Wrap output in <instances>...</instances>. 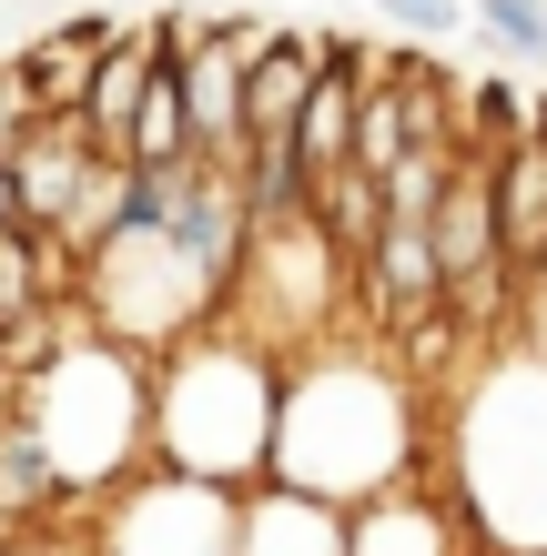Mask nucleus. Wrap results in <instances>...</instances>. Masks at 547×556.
Here are the masks:
<instances>
[{
	"instance_id": "dca6fc26",
	"label": "nucleus",
	"mask_w": 547,
	"mask_h": 556,
	"mask_svg": "<svg viewBox=\"0 0 547 556\" xmlns=\"http://www.w3.org/2000/svg\"><path fill=\"white\" fill-rule=\"evenodd\" d=\"M0 556H91V527L72 516V527H51V516H30V527L0 536Z\"/></svg>"
},
{
	"instance_id": "a211bd4d",
	"label": "nucleus",
	"mask_w": 547,
	"mask_h": 556,
	"mask_svg": "<svg viewBox=\"0 0 547 556\" xmlns=\"http://www.w3.org/2000/svg\"><path fill=\"white\" fill-rule=\"evenodd\" d=\"M385 21L406 30V41H436V30H457V0H375Z\"/></svg>"
},
{
	"instance_id": "2eb2a0df",
	"label": "nucleus",
	"mask_w": 547,
	"mask_h": 556,
	"mask_svg": "<svg viewBox=\"0 0 547 556\" xmlns=\"http://www.w3.org/2000/svg\"><path fill=\"white\" fill-rule=\"evenodd\" d=\"M476 30H487L507 61H537L547 51V0H476Z\"/></svg>"
},
{
	"instance_id": "9b49d317",
	"label": "nucleus",
	"mask_w": 547,
	"mask_h": 556,
	"mask_svg": "<svg viewBox=\"0 0 547 556\" xmlns=\"http://www.w3.org/2000/svg\"><path fill=\"white\" fill-rule=\"evenodd\" d=\"M487 203H497L507 274H537L547 264V142L537 132H518L507 152H487Z\"/></svg>"
},
{
	"instance_id": "f3484780",
	"label": "nucleus",
	"mask_w": 547,
	"mask_h": 556,
	"mask_svg": "<svg viewBox=\"0 0 547 556\" xmlns=\"http://www.w3.org/2000/svg\"><path fill=\"white\" fill-rule=\"evenodd\" d=\"M507 334L547 354V264H537V274H518V304H507Z\"/></svg>"
},
{
	"instance_id": "ddd939ff",
	"label": "nucleus",
	"mask_w": 547,
	"mask_h": 556,
	"mask_svg": "<svg viewBox=\"0 0 547 556\" xmlns=\"http://www.w3.org/2000/svg\"><path fill=\"white\" fill-rule=\"evenodd\" d=\"M142 72H152V41H142V30H112L102 61H91V81H82V102H72L82 142L102 152V162H122V132H133V102H142Z\"/></svg>"
},
{
	"instance_id": "0eeeda50",
	"label": "nucleus",
	"mask_w": 547,
	"mask_h": 556,
	"mask_svg": "<svg viewBox=\"0 0 547 556\" xmlns=\"http://www.w3.org/2000/svg\"><path fill=\"white\" fill-rule=\"evenodd\" d=\"M82 527H91V556H234V485L142 466L112 496H91Z\"/></svg>"
},
{
	"instance_id": "aec40b11",
	"label": "nucleus",
	"mask_w": 547,
	"mask_h": 556,
	"mask_svg": "<svg viewBox=\"0 0 547 556\" xmlns=\"http://www.w3.org/2000/svg\"><path fill=\"white\" fill-rule=\"evenodd\" d=\"M21 223V182H11V152H0V233Z\"/></svg>"
},
{
	"instance_id": "1a4fd4ad",
	"label": "nucleus",
	"mask_w": 547,
	"mask_h": 556,
	"mask_svg": "<svg viewBox=\"0 0 547 556\" xmlns=\"http://www.w3.org/2000/svg\"><path fill=\"white\" fill-rule=\"evenodd\" d=\"M345 556H487V536L467 527V506L446 485L406 476V485H375V496L345 506Z\"/></svg>"
},
{
	"instance_id": "6e6552de",
	"label": "nucleus",
	"mask_w": 547,
	"mask_h": 556,
	"mask_svg": "<svg viewBox=\"0 0 547 556\" xmlns=\"http://www.w3.org/2000/svg\"><path fill=\"white\" fill-rule=\"evenodd\" d=\"M253 41H264V21H192V41L173 51L192 152H213V162H244V61H253Z\"/></svg>"
},
{
	"instance_id": "f257e3e1",
	"label": "nucleus",
	"mask_w": 547,
	"mask_h": 556,
	"mask_svg": "<svg viewBox=\"0 0 547 556\" xmlns=\"http://www.w3.org/2000/svg\"><path fill=\"white\" fill-rule=\"evenodd\" d=\"M264 476L304 485L325 506H356L375 485L426 476V384H415V365L385 334H365V324L284 354Z\"/></svg>"
},
{
	"instance_id": "6ab92c4d",
	"label": "nucleus",
	"mask_w": 547,
	"mask_h": 556,
	"mask_svg": "<svg viewBox=\"0 0 547 556\" xmlns=\"http://www.w3.org/2000/svg\"><path fill=\"white\" fill-rule=\"evenodd\" d=\"M30 122H41V102H30V81H21V61H0V152H11Z\"/></svg>"
},
{
	"instance_id": "7ed1b4c3",
	"label": "nucleus",
	"mask_w": 547,
	"mask_h": 556,
	"mask_svg": "<svg viewBox=\"0 0 547 556\" xmlns=\"http://www.w3.org/2000/svg\"><path fill=\"white\" fill-rule=\"evenodd\" d=\"M21 425L51 455L61 506L82 516L91 496H112L122 476L152 466V354L72 324V344H51L41 365H21Z\"/></svg>"
},
{
	"instance_id": "412c9836",
	"label": "nucleus",
	"mask_w": 547,
	"mask_h": 556,
	"mask_svg": "<svg viewBox=\"0 0 547 556\" xmlns=\"http://www.w3.org/2000/svg\"><path fill=\"white\" fill-rule=\"evenodd\" d=\"M527 132H537V142H547V102H527Z\"/></svg>"
},
{
	"instance_id": "4468645a",
	"label": "nucleus",
	"mask_w": 547,
	"mask_h": 556,
	"mask_svg": "<svg viewBox=\"0 0 547 556\" xmlns=\"http://www.w3.org/2000/svg\"><path fill=\"white\" fill-rule=\"evenodd\" d=\"M102 41H112V21H102V11H72L61 30H41V41L21 51L30 102H41V112H72V102H82V81H91V61H102Z\"/></svg>"
},
{
	"instance_id": "20e7f679",
	"label": "nucleus",
	"mask_w": 547,
	"mask_h": 556,
	"mask_svg": "<svg viewBox=\"0 0 547 556\" xmlns=\"http://www.w3.org/2000/svg\"><path fill=\"white\" fill-rule=\"evenodd\" d=\"M457 506L487 556H547V354L497 334V354L457 395Z\"/></svg>"
},
{
	"instance_id": "f8f14e48",
	"label": "nucleus",
	"mask_w": 547,
	"mask_h": 556,
	"mask_svg": "<svg viewBox=\"0 0 547 556\" xmlns=\"http://www.w3.org/2000/svg\"><path fill=\"white\" fill-rule=\"evenodd\" d=\"M314 61H325V41H295V30H264L244 61V142L264 132H295L304 91H314Z\"/></svg>"
},
{
	"instance_id": "9d476101",
	"label": "nucleus",
	"mask_w": 547,
	"mask_h": 556,
	"mask_svg": "<svg viewBox=\"0 0 547 556\" xmlns=\"http://www.w3.org/2000/svg\"><path fill=\"white\" fill-rule=\"evenodd\" d=\"M234 556H345V506L284 476H253L234 485Z\"/></svg>"
},
{
	"instance_id": "423d86ee",
	"label": "nucleus",
	"mask_w": 547,
	"mask_h": 556,
	"mask_svg": "<svg viewBox=\"0 0 547 556\" xmlns=\"http://www.w3.org/2000/svg\"><path fill=\"white\" fill-rule=\"evenodd\" d=\"M345 304H356V253L314 223V203L264 213L244 233L234 293H223V314H234L244 334H264L274 354H304V344L345 334Z\"/></svg>"
},
{
	"instance_id": "f03ea898",
	"label": "nucleus",
	"mask_w": 547,
	"mask_h": 556,
	"mask_svg": "<svg viewBox=\"0 0 547 556\" xmlns=\"http://www.w3.org/2000/svg\"><path fill=\"white\" fill-rule=\"evenodd\" d=\"M274 395H284V354L244 334L234 314L173 334L152 354V466L203 485H253L274 455Z\"/></svg>"
},
{
	"instance_id": "39448f33",
	"label": "nucleus",
	"mask_w": 547,
	"mask_h": 556,
	"mask_svg": "<svg viewBox=\"0 0 547 556\" xmlns=\"http://www.w3.org/2000/svg\"><path fill=\"white\" fill-rule=\"evenodd\" d=\"M72 304L91 334L133 344V354H163L173 334L223 314V283L192 264V253L163 233V223H112L102 243L72 253Z\"/></svg>"
}]
</instances>
